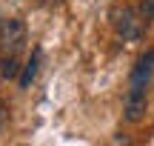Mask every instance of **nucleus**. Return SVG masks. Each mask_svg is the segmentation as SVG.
Here are the masks:
<instances>
[{
	"instance_id": "nucleus-1",
	"label": "nucleus",
	"mask_w": 154,
	"mask_h": 146,
	"mask_svg": "<svg viewBox=\"0 0 154 146\" xmlns=\"http://www.w3.org/2000/svg\"><path fill=\"white\" fill-rule=\"evenodd\" d=\"M26 43V26L23 20L11 17L3 23V32H0V55H17Z\"/></svg>"
},
{
	"instance_id": "nucleus-2",
	"label": "nucleus",
	"mask_w": 154,
	"mask_h": 146,
	"mask_svg": "<svg viewBox=\"0 0 154 146\" xmlns=\"http://www.w3.org/2000/svg\"><path fill=\"white\" fill-rule=\"evenodd\" d=\"M154 75V49H149L131 69V78H128V89L131 92H146L149 89V80Z\"/></svg>"
},
{
	"instance_id": "nucleus-3",
	"label": "nucleus",
	"mask_w": 154,
	"mask_h": 146,
	"mask_svg": "<svg viewBox=\"0 0 154 146\" xmlns=\"http://www.w3.org/2000/svg\"><path fill=\"white\" fill-rule=\"evenodd\" d=\"M114 29H117V34H120L123 40H140V34H143L140 20H137L131 6H123V9L114 11Z\"/></svg>"
},
{
	"instance_id": "nucleus-4",
	"label": "nucleus",
	"mask_w": 154,
	"mask_h": 146,
	"mask_svg": "<svg viewBox=\"0 0 154 146\" xmlns=\"http://www.w3.org/2000/svg\"><path fill=\"white\" fill-rule=\"evenodd\" d=\"M146 112H149V97H146V92H131L128 89L126 106H123V118H126L128 123H140V120L146 118Z\"/></svg>"
},
{
	"instance_id": "nucleus-5",
	"label": "nucleus",
	"mask_w": 154,
	"mask_h": 146,
	"mask_svg": "<svg viewBox=\"0 0 154 146\" xmlns=\"http://www.w3.org/2000/svg\"><path fill=\"white\" fill-rule=\"evenodd\" d=\"M40 57H43V52L34 49L32 57H29V63L23 66V75H20V89H29V86L34 83V78H37V69H40Z\"/></svg>"
},
{
	"instance_id": "nucleus-6",
	"label": "nucleus",
	"mask_w": 154,
	"mask_h": 146,
	"mask_svg": "<svg viewBox=\"0 0 154 146\" xmlns=\"http://www.w3.org/2000/svg\"><path fill=\"white\" fill-rule=\"evenodd\" d=\"M17 69H20V63H17V55H3L0 75H3L6 80H11V78H17Z\"/></svg>"
},
{
	"instance_id": "nucleus-7",
	"label": "nucleus",
	"mask_w": 154,
	"mask_h": 146,
	"mask_svg": "<svg viewBox=\"0 0 154 146\" xmlns=\"http://www.w3.org/2000/svg\"><path fill=\"white\" fill-rule=\"evenodd\" d=\"M140 17H143L146 23L154 20V0H143V6H140Z\"/></svg>"
},
{
	"instance_id": "nucleus-8",
	"label": "nucleus",
	"mask_w": 154,
	"mask_h": 146,
	"mask_svg": "<svg viewBox=\"0 0 154 146\" xmlns=\"http://www.w3.org/2000/svg\"><path fill=\"white\" fill-rule=\"evenodd\" d=\"M34 3H37L40 9H54V6H60L63 0H34Z\"/></svg>"
},
{
	"instance_id": "nucleus-9",
	"label": "nucleus",
	"mask_w": 154,
	"mask_h": 146,
	"mask_svg": "<svg viewBox=\"0 0 154 146\" xmlns=\"http://www.w3.org/2000/svg\"><path fill=\"white\" fill-rule=\"evenodd\" d=\"M3 118H6V103L0 100V123H3Z\"/></svg>"
}]
</instances>
